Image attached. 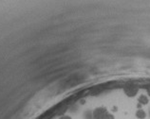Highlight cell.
I'll list each match as a JSON object with an SVG mask.
<instances>
[{"label": "cell", "instance_id": "7", "mask_svg": "<svg viewBox=\"0 0 150 119\" xmlns=\"http://www.w3.org/2000/svg\"><path fill=\"white\" fill-rule=\"evenodd\" d=\"M59 119H71V117H69V116H61Z\"/></svg>", "mask_w": 150, "mask_h": 119}, {"label": "cell", "instance_id": "5", "mask_svg": "<svg viewBox=\"0 0 150 119\" xmlns=\"http://www.w3.org/2000/svg\"><path fill=\"white\" fill-rule=\"evenodd\" d=\"M85 118L86 119H93V114L91 112H88L85 113Z\"/></svg>", "mask_w": 150, "mask_h": 119}, {"label": "cell", "instance_id": "3", "mask_svg": "<svg viewBox=\"0 0 150 119\" xmlns=\"http://www.w3.org/2000/svg\"><path fill=\"white\" fill-rule=\"evenodd\" d=\"M136 116L139 119H144L145 117H146V113H145V112H144V110L139 109L136 112Z\"/></svg>", "mask_w": 150, "mask_h": 119}, {"label": "cell", "instance_id": "8", "mask_svg": "<svg viewBox=\"0 0 150 119\" xmlns=\"http://www.w3.org/2000/svg\"><path fill=\"white\" fill-rule=\"evenodd\" d=\"M113 111H114V112H116V111H117V108H116V107H114V108H113Z\"/></svg>", "mask_w": 150, "mask_h": 119}, {"label": "cell", "instance_id": "2", "mask_svg": "<svg viewBox=\"0 0 150 119\" xmlns=\"http://www.w3.org/2000/svg\"><path fill=\"white\" fill-rule=\"evenodd\" d=\"M125 94L127 97H135L137 93H138V88L136 86H133V85H129V86H126L125 87Z\"/></svg>", "mask_w": 150, "mask_h": 119}, {"label": "cell", "instance_id": "1", "mask_svg": "<svg viewBox=\"0 0 150 119\" xmlns=\"http://www.w3.org/2000/svg\"><path fill=\"white\" fill-rule=\"evenodd\" d=\"M106 113H108V110L105 107H98L92 112L93 119H102Z\"/></svg>", "mask_w": 150, "mask_h": 119}, {"label": "cell", "instance_id": "6", "mask_svg": "<svg viewBox=\"0 0 150 119\" xmlns=\"http://www.w3.org/2000/svg\"><path fill=\"white\" fill-rule=\"evenodd\" d=\"M102 119H114V116H112L111 113H106V114H105V116L103 117Z\"/></svg>", "mask_w": 150, "mask_h": 119}, {"label": "cell", "instance_id": "4", "mask_svg": "<svg viewBox=\"0 0 150 119\" xmlns=\"http://www.w3.org/2000/svg\"><path fill=\"white\" fill-rule=\"evenodd\" d=\"M138 101H139V104L145 105L148 103V98L146 96H144V94H142V96H140L139 99H138Z\"/></svg>", "mask_w": 150, "mask_h": 119}]
</instances>
